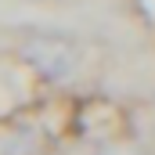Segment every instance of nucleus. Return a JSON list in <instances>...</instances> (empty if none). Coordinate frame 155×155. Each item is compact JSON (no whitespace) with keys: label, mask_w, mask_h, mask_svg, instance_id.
<instances>
[{"label":"nucleus","mask_w":155,"mask_h":155,"mask_svg":"<svg viewBox=\"0 0 155 155\" xmlns=\"http://www.w3.org/2000/svg\"><path fill=\"white\" fill-rule=\"evenodd\" d=\"M22 58L47 79H61L76 69V47L54 33H33L22 43Z\"/></svg>","instance_id":"obj_1"},{"label":"nucleus","mask_w":155,"mask_h":155,"mask_svg":"<svg viewBox=\"0 0 155 155\" xmlns=\"http://www.w3.org/2000/svg\"><path fill=\"white\" fill-rule=\"evenodd\" d=\"M97 155H144V148L137 141H112V144H105Z\"/></svg>","instance_id":"obj_2"}]
</instances>
